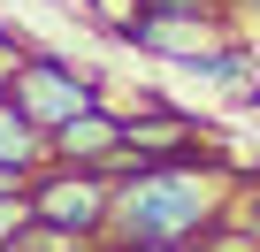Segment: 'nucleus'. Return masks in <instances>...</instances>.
Listing matches in <instances>:
<instances>
[{
  "label": "nucleus",
  "instance_id": "1",
  "mask_svg": "<svg viewBox=\"0 0 260 252\" xmlns=\"http://www.w3.org/2000/svg\"><path fill=\"white\" fill-rule=\"evenodd\" d=\"M237 184L214 161H146L115 176V206H107V237L115 244H191L230 214Z\"/></svg>",
  "mask_w": 260,
  "mask_h": 252
},
{
  "label": "nucleus",
  "instance_id": "2",
  "mask_svg": "<svg viewBox=\"0 0 260 252\" xmlns=\"http://www.w3.org/2000/svg\"><path fill=\"white\" fill-rule=\"evenodd\" d=\"M8 99L39 122V130L54 138L61 122H77V115H92L100 107V77H84L77 61H61V54H23L16 61V77H8Z\"/></svg>",
  "mask_w": 260,
  "mask_h": 252
},
{
  "label": "nucleus",
  "instance_id": "3",
  "mask_svg": "<svg viewBox=\"0 0 260 252\" xmlns=\"http://www.w3.org/2000/svg\"><path fill=\"white\" fill-rule=\"evenodd\" d=\"M107 206H115V176L107 168H61V161H46L31 176V222H46V229L107 237Z\"/></svg>",
  "mask_w": 260,
  "mask_h": 252
},
{
  "label": "nucleus",
  "instance_id": "4",
  "mask_svg": "<svg viewBox=\"0 0 260 252\" xmlns=\"http://www.w3.org/2000/svg\"><path fill=\"white\" fill-rule=\"evenodd\" d=\"M122 39L184 69V61H199V54H214V46L230 39V16H222V8H207V16H161V8H138Z\"/></svg>",
  "mask_w": 260,
  "mask_h": 252
},
{
  "label": "nucleus",
  "instance_id": "5",
  "mask_svg": "<svg viewBox=\"0 0 260 252\" xmlns=\"http://www.w3.org/2000/svg\"><path fill=\"white\" fill-rule=\"evenodd\" d=\"M46 146H54L61 168H107V176H130V161H122V115H107V107L61 122Z\"/></svg>",
  "mask_w": 260,
  "mask_h": 252
},
{
  "label": "nucleus",
  "instance_id": "6",
  "mask_svg": "<svg viewBox=\"0 0 260 252\" xmlns=\"http://www.w3.org/2000/svg\"><path fill=\"white\" fill-rule=\"evenodd\" d=\"M199 153V122L176 115V107H153V115H122V161L146 168V161H191Z\"/></svg>",
  "mask_w": 260,
  "mask_h": 252
},
{
  "label": "nucleus",
  "instance_id": "7",
  "mask_svg": "<svg viewBox=\"0 0 260 252\" xmlns=\"http://www.w3.org/2000/svg\"><path fill=\"white\" fill-rule=\"evenodd\" d=\"M54 161V146H46V130H39V122L8 99V92H0V168H23V176H39Z\"/></svg>",
  "mask_w": 260,
  "mask_h": 252
},
{
  "label": "nucleus",
  "instance_id": "8",
  "mask_svg": "<svg viewBox=\"0 0 260 252\" xmlns=\"http://www.w3.org/2000/svg\"><path fill=\"white\" fill-rule=\"evenodd\" d=\"M199 252H260V244H252V229H245L237 214H222V222L207 229V244H199Z\"/></svg>",
  "mask_w": 260,
  "mask_h": 252
},
{
  "label": "nucleus",
  "instance_id": "9",
  "mask_svg": "<svg viewBox=\"0 0 260 252\" xmlns=\"http://www.w3.org/2000/svg\"><path fill=\"white\" fill-rule=\"evenodd\" d=\"M23 229H31V191H23V199H0V252H8Z\"/></svg>",
  "mask_w": 260,
  "mask_h": 252
},
{
  "label": "nucleus",
  "instance_id": "10",
  "mask_svg": "<svg viewBox=\"0 0 260 252\" xmlns=\"http://www.w3.org/2000/svg\"><path fill=\"white\" fill-rule=\"evenodd\" d=\"M230 214L252 229V244H260V184H237V199H230Z\"/></svg>",
  "mask_w": 260,
  "mask_h": 252
},
{
  "label": "nucleus",
  "instance_id": "11",
  "mask_svg": "<svg viewBox=\"0 0 260 252\" xmlns=\"http://www.w3.org/2000/svg\"><path fill=\"white\" fill-rule=\"evenodd\" d=\"M16 61H23V46H16L8 31H0V92H8V77H16Z\"/></svg>",
  "mask_w": 260,
  "mask_h": 252
},
{
  "label": "nucleus",
  "instance_id": "12",
  "mask_svg": "<svg viewBox=\"0 0 260 252\" xmlns=\"http://www.w3.org/2000/svg\"><path fill=\"white\" fill-rule=\"evenodd\" d=\"M23 191H31V176H23V168H0V199H23Z\"/></svg>",
  "mask_w": 260,
  "mask_h": 252
},
{
  "label": "nucleus",
  "instance_id": "13",
  "mask_svg": "<svg viewBox=\"0 0 260 252\" xmlns=\"http://www.w3.org/2000/svg\"><path fill=\"white\" fill-rule=\"evenodd\" d=\"M107 252H191V244H115L107 237Z\"/></svg>",
  "mask_w": 260,
  "mask_h": 252
}]
</instances>
